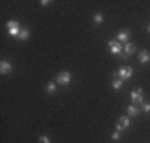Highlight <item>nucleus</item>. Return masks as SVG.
Listing matches in <instances>:
<instances>
[{
	"label": "nucleus",
	"mask_w": 150,
	"mask_h": 143,
	"mask_svg": "<svg viewBox=\"0 0 150 143\" xmlns=\"http://www.w3.org/2000/svg\"><path fill=\"white\" fill-rule=\"evenodd\" d=\"M7 28H8V35H12V37H18L20 35V25H18V22L15 20H8L7 22Z\"/></svg>",
	"instance_id": "f257e3e1"
},
{
	"label": "nucleus",
	"mask_w": 150,
	"mask_h": 143,
	"mask_svg": "<svg viewBox=\"0 0 150 143\" xmlns=\"http://www.w3.org/2000/svg\"><path fill=\"white\" fill-rule=\"evenodd\" d=\"M108 50H110V53H113V55H122L123 53L122 43L117 42V40H110V42H108Z\"/></svg>",
	"instance_id": "f03ea898"
},
{
	"label": "nucleus",
	"mask_w": 150,
	"mask_h": 143,
	"mask_svg": "<svg viewBox=\"0 0 150 143\" xmlns=\"http://www.w3.org/2000/svg\"><path fill=\"white\" fill-rule=\"evenodd\" d=\"M70 82H72V75H70L69 72H60V73L57 75V82H55V83H59V85H69Z\"/></svg>",
	"instance_id": "7ed1b4c3"
},
{
	"label": "nucleus",
	"mask_w": 150,
	"mask_h": 143,
	"mask_svg": "<svg viewBox=\"0 0 150 143\" xmlns=\"http://www.w3.org/2000/svg\"><path fill=\"white\" fill-rule=\"evenodd\" d=\"M117 77L122 80H129L130 77H132V68L130 67H122V68L117 72Z\"/></svg>",
	"instance_id": "20e7f679"
},
{
	"label": "nucleus",
	"mask_w": 150,
	"mask_h": 143,
	"mask_svg": "<svg viewBox=\"0 0 150 143\" xmlns=\"http://www.w3.org/2000/svg\"><path fill=\"white\" fill-rule=\"evenodd\" d=\"M132 101L134 103H144V95H142V90L140 88L132 92Z\"/></svg>",
	"instance_id": "39448f33"
},
{
	"label": "nucleus",
	"mask_w": 150,
	"mask_h": 143,
	"mask_svg": "<svg viewBox=\"0 0 150 143\" xmlns=\"http://www.w3.org/2000/svg\"><path fill=\"white\" fill-rule=\"evenodd\" d=\"M134 52H135V45H134V43H127V45H125V48H123V53L120 55V57L127 58V57H129V55H132Z\"/></svg>",
	"instance_id": "423d86ee"
},
{
	"label": "nucleus",
	"mask_w": 150,
	"mask_h": 143,
	"mask_svg": "<svg viewBox=\"0 0 150 143\" xmlns=\"http://www.w3.org/2000/svg\"><path fill=\"white\" fill-rule=\"evenodd\" d=\"M139 62L140 63H149L150 62V53L147 50H140L139 52Z\"/></svg>",
	"instance_id": "0eeeda50"
},
{
	"label": "nucleus",
	"mask_w": 150,
	"mask_h": 143,
	"mask_svg": "<svg viewBox=\"0 0 150 143\" xmlns=\"http://www.w3.org/2000/svg\"><path fill=\"white\" fill-rule=\"evenodd\" d=\"M12 72V65L8 63V62H0V73L2 75H7V73H10Z\"/></svg>",
	"instance_id": "6e6552de"
},
{
	"label": "nucleus",
	"mask_w": 150,
	"mask_h": 143,
	"mask_svg": "<svg viewBox=\"0 0 150 143\" xmlns=\"http://www.w3.org/2000/svg\"><path fill=\"white\" fill-rule=\"evenodd\" d=\"M127 40H129V30H123V32H120L117 35V42H127Z\"/></svg>",
	"instance_id": "1a4fd4ad"
},
{
	"label": "nucleus",
	"mask_w": 150,
	"mask_h": 143,
	"mask_svg": "<svg viewBox=\"0 0 150 143\" xmlns=\"http://www.w3.org/2000/svg\"><path fill=\"white\" fill-rule=\"evenodd\" d=\"M113 77H115V78H113V82H112V87H113V90H118V88L122 87L123 80H122V78H118V77H117V73L113 75Z\"/></svg>",
	"instance_id": "9d476101"
},
{
	"label": "nucleus",
	"mask_w": 150,
	"mask_h": 143,
	"mask_svg": "<svg viewBox=\"0 0 150 143\" xmlns=\"http://www.w3.org/2000/svg\"><path fill=\"white\" fill-rule=\"evenodd\" d=\"M127 113H129V117H137V115H139V108L135 105H130L129 108H127Z\"/></svg>",
	"instance_id": "9b49d317"
},
{
	"label": "nucleus",
	"mask_w": 150,
	"mask_h": 143,
	"mask_svg": "<svg viewBox=\"0 0 150 143\" xmlns=\"http://www.w3.org/2000/svg\"><path fill=\"white\" fill-rule=\"evenodd\" d=\"M118 125L125 130V128H129V125H130V120H129V117H122L120 118V122H118Z\"/></svg>",
	"instance_id": "f8f14e48"
},
{
	"label": "nucleus",
	"mask_w": 150,
	"mask_h": 143,
	"mask_svg": "<svg viewBox=\"0 0 150 143\" xmlns=\"http://www.w3.org/2000/svg\"><path fill=\"white\" fill-rule=\"evenodd\" d=\"M55 90H57V83H55V82H48L47 92H48V93H55Z\"/></svg>",
	"instance_id": "ddd939ff"
},
{
	"label": "nucleus",
	"mask_w": 150,
	"mask_h": 143,
	"mask_svg": "<svg viewBox=\"0 0 150 143\" xmlns=\"http://www.w3.org/2000/svg\"><path fill=\"white\" fill-rule=\"evenodd\" d=\"M17 38H18V40H27V38H28V30H27V28H22L20 35H18Z\"/></svg>",
	"instance_id": "4468645a"
},
{
	"label": "nucleus",
	"mask_w": 150,
	"mask_h": 143,
	"mask_svg": "<svg viewBox=\"0 0 150 143\" xmlns=\"http://www.w3.org/2000/svg\"><path fill=\"white\" fill-rule=\"evenodd\" d=\"M93 22H95V23H102V22H103V17L100 15V13H95V15H93Z\"/></svg>",
	"instance_id": "2eb2a0df"
},
{
	"label": "nucleus",
	"mask_w": 150,
	"mask_h": 143,
	"mask_svg": "<svg viewBox=\"0 0 150 143\" xmlns=\"http://www.w3.org/2000/svg\"><path fill=\"white\" fill-rule=\"evenodd\" d=\"M112 140H115V142H117V140H120V132H117V130H115V132L112 133Z\"/></svg>",
	"instance_id": "dca6fc26"
},
{
	"label": "nucleus",
	"mask_w": 150,
	"mask_h": 143,
	"mask_svg": "<svg viewBox=\"0 0 150 143\" xmlns=\"http://www.w3.org/2000/svg\"><path fill=\"white\" fill-rule=\"evenodd\" d=\"M142 110L149 113V111H150V103H144V105H142Z\"/></svg>",
	"instance_id": "f3484780"
},
{
	"label": "nucleus",
	"mask_w": 150,
	"mask_h": 143,
	"mask_svg": "<svg viewBox=\"0 0 150 143\" xmlns=\"http://www.w3.org/2000/svg\"><path fill=\"white\" fill-rule=\"evenodd\" d=\"M40 143H50V140H48V137L42 135V137H40Z\"/></svg>",
	"instance_id": "a211bd4d"
},
{
	"label": "nucleus",
	"mask_w": 150,
	"mask_h": 143,
	"mask_svg": "<svg viewBox=\"0 0 150 143\" xmlns=\"http://www.w3.org/2000/svg\"><path fill=\"white\" fill-rule=\"evenodd\" d=\"M149 32H150V25H149Z\"/></svg>",
	"instance_id": "6ab92c4d"
}]
</instances>
